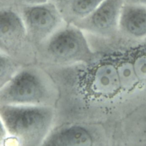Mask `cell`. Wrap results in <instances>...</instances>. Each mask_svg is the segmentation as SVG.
Here are the masks:
<instances>
[{
    "mask_svg": "<svg viewBox=\"0 0 146 146\" xmlns=\"http://www.w3.org/2000/svg\"><path fill=\"white\" fill-rule=\"evenodd\" d=\"M0 47L1 52L24 65L36 62V49L29 38L15 6L1 7Z\"/></svg>",
    "mask_w": 146,
    "mask_h": 146,
    "instance_id": "cell-4",
    "label": "cell"
},
{
    "mask_svg": "<svg viewBox=\"0 0 146 146\" xmlns=\"http://www.w3.org/2000/svg\"><path fill=\"white\" fill-rule=\"evenodd\" d=\"M1 146H40L56 124L55 107L1 105Z\"/></svg>",
    "mask_w": 146,
    "mask_h": 146,
    "instance_id": "cell-1",
    "label": "cell"
},
{
    "mask_svg": "<svg viewBox=\"0 0 146 146\" xmlns=\"http://www.w3.org/2000/svg\"><path fill=\"white\" fill-rule=\"evenodd\" d=\"M119 33L132 38L146 37V6L124 2L119 20Z\"/></svg>",
    "mask_w": 146,
    "mask_h": 146,
    "instance_id": "cell-8",
    "label": "cell"
},
{
    "mask_svg": "<svg viewBox=\"0 0 146 146\" xmlns=\"http://www.w3.org/2000/svg\"><path fill=\"white\" fill-rule=\"evenodd\" d=\"M49 0H14V6H33L46 3Z\"/></svg>",
    "mask_w": 146,
    "mask_h": 146,
    "instance_id": "cell-11",
    "label": "cell"
},
{
    "mask_svg": "<svg viewBox=\"0 0 146 146\" xmlns=\"http://www.w3.org/2000/svg\"><path fill=\"white\" fill-rule=\"evenodd\" d=\"M58 89L51 76L40 65H25L0 88V105H47L55 107Z\"/></svg>",
    "mask_w": 146,
    "mask_h": 146,
    "instance_id": "cell-3",
    "label": "cell"
},
{
    "mask_svg": "<svg viewBox=\"0 0 146 146\" xmlns=\"http://www.w3.org/2000/svg\"><path fill=\"white\" fill-rule=\"evenodd\" d=\"M25 26L27 35L36 49L66 22L53 3L15 6Z\"/></svg>",
    "mask_w": 146,
    "mask_h": 146,
    "instance_id": "cell-6",
    "label": "cell"
},
{
    "mask_svg": "<svg viewBox=\"0 0 146 146\" xmlns=\"http://www.w3.org/2000/svg\"><path fill=\"white\" fill-rule=\"evenodd\" d=\"M100 59L82 30L67 22L36 49V62L42 66L89 65Z\"/></svg>",
    "mask_w": 146,
    "mask_h": 146,
    "instance_id": "cell-2",
    "label": "cell"
},
{
    "mask_svg": "<svg viewBox=\"0 0 146 146\" xmlns=\"http://www.w3.org/2000/svg\"><path fill=\"white\" fill-rule=\"evenodd\" d=\"M70 1L71 0H49V2L53 3L59 8Z\"/></svg>",
    "mask_w": 146,
    "mask_h": 146,
    "instance_id": "cell-13",
    "label": "cell"
},
{
    "mask_svg": "<svg viewBox=\"0 0 146 146\" xmlns=\"http://www.w3.org/2000/svg\"><path fill=\"white\" fill-rule=\"evenodd\" d=\"M25 65L7 54L0 53V88L9 82Z\"/></svg>",
    "mask_w": 146,
    "mask_h": 146,
    "instance_id": "cell-10",
    "label": "cell"
},
{
    "mask_svg": "<svg viewBox=\"0 0 146 146\" xmlns=\"http://www.w3.org/2000/svg\"><path fill=\"white\" fill-rule=\"evenodd\" d=\"M124 2L146 6V0H124Z\"/></svg>",
    "mask_w": 146,
    "mask_h": 146,
    "instance_id": "cell-12",
    "label": "cell"
},
{
    "mask_svg": "<svg viewBox=\"0 0 146 146\" xmlns=\"http://www.w3.org/2000/svg\"><path fill=\"white\" fill-rule=\"evenodd\" d=\"M14 4V0H1V7L5 6H11Z\"/></svg>",
    "mask_w": 146,
    "mask_h": 146,
    "instance_id": "cell-14",
    "label": "cell"
},
{
    "mask_svg": "<svg viewBox=\"0 0 146 146\" xmlns=\"http://www.w3.org/2000/svg\"><path fill=\"white\" fill-rule=\"evenodd\" d=\"M40 146H107V132L99 123L57 122Z\"/></svg>",
    "mask_w": 146,
    "mask_h": 146,
    "instance_id": "cell-5",
    "label": "cell"
},
{
    "mask_svg": "<svg viewBox=\"0 0 146 146\" xmlns=\"http://www.w3.org/2000/svg\"><path fill=\"white\" fill-rule=\"evenodd\" d=\"M105 0H71L59 7L64 21L74 24L90 15Z\"/></svg>",
    "mask_w": 146,
    "mask_h": 146,
    "instance_id": "cell-9",
    "label": "cell"
},
{
    "mask_svg": "<svg viewBox=\"0 0 146 146\" xmlns=\"http://www.w3.org/2000/svg\"><path fill=\"white\" fill-rule=\"evenodd\" d=\"M124 0H105L90 15L74 25L86 35L112 40L119 34V20Z\"/></svg>",
    "mask_w": 146,
    "mask_h": 146,
    "instance_id": "cell-7",
    "label": "cell"
}]
</instances>
